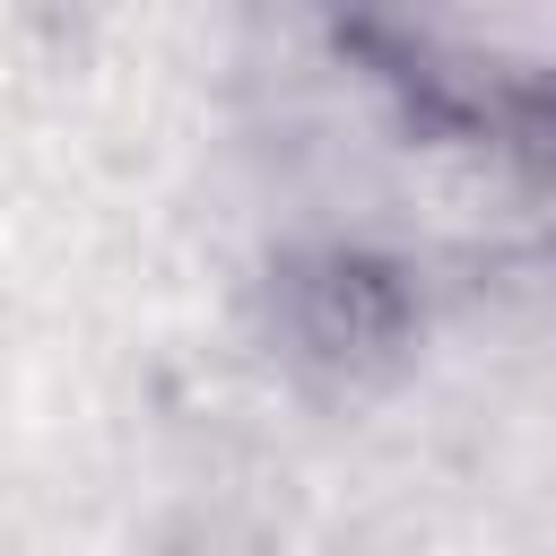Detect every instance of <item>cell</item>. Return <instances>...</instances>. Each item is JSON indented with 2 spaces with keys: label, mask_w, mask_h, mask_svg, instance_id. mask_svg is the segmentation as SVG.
<instances>
[{
  "label": "cell",
  "mask_w": 556,
  "mask_h": 556,
  "mask_svg": "<svg viewBox=\"0 0 556 556\" xmlns=\"http://www.w3.org/2000/svg\"><path fill=\"white\" fill-rule=\"evenodd\" d=\"M156 556H287V547L261 539V530H243V521H191V530H174Z\"/></svg>",
  "instance_id": "3957f363"
},
{
  "label": "cell",
  "mask_w": 556,
  "mask_h": 556,
  "mask_svg": "<svg viewBox=\"0 0 556 556\" xmlns=\"http://www.w3.org/2000/svg\"><path fill=\"white\" fill-rule=\"evenodd\" d=\"M321 35L408 148L486 165L521 200L556 208V70L547 61L426 26V17H382V9H348Z\"/></svg>",
  "instance_id": "7a4b0ae2"
},
{
  "label": "cell",
  "mask_w": 556,
  "mask_h": 556,
  "mask_svg": "<svg viewBox=\"0 0 556 556\" xmlns=\"http://www.w3.org/2000/svg\"><path fill=\"white\" fill-rule=\"evenodd\" d=\"M547 243H556V208H547Z\"/></svg>",
  "instance_id": "277c9868"
},
{
  "label": "cell",
  "mask_w": 556,
  "mask_h": 556,
  "mask_svg": "<svg viewBox=\"0 0 556 556\" xmlns=\"http://www.w3.org/2000/svg\"><path fill=\"white\" fill-rule=\"evenodd\" d=\"M252 339L269 374L321 408L391 400L434 339V287L426 261L382 235H287L252 269Z\"/></svg>",
  "instance_id": "6da1fadb"
}]
</instances>
